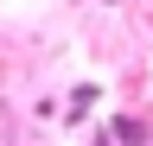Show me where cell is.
Here are the masks:
<instances>
[{
  "mask_svg": "<svg viewBox=\"0 0 153 146\" xmlns=\"http://www.w3.org/2000/svg\"><path fill=\"white\" fill-rule=\"evenodd\" d=\"M102 134L115 146H153V121L147 114H102Z\"/></svg>",
  "mask_w": 153,
  "mask_h": 146,
  "instance_id": "1",
  "label": "cell"
},
{
  "mask_svg": "<svg viewBox=\"0 0 153 146\" xmlns=\"http://www.w3.org/2000/svg\"><path fill=\"white\" fill-rule=\"evenodd\" d=\"M89 146H115V140H108V134H102V127H96V134H89Z\"/></svg>",
  "mask_w": 153,
  "mask_h": 146,
  "instance_id": "3",
  "label": "cell"
},
{
  "mask_svg": "<svg viewBox=\"0 0 153 146\" xmlns=\"http://www.w3.org/2000/svg\"><path fill=\"white\" fill-rule=\"evenodd\" d=\"M96 102H102V83H76V89H70V102H64V127H83Z\"/></svg>",
  "mask_w": 153,
  "mask_h": 146,
  "instance_id": "2",
  "label": "cell"
}]
</instances>
